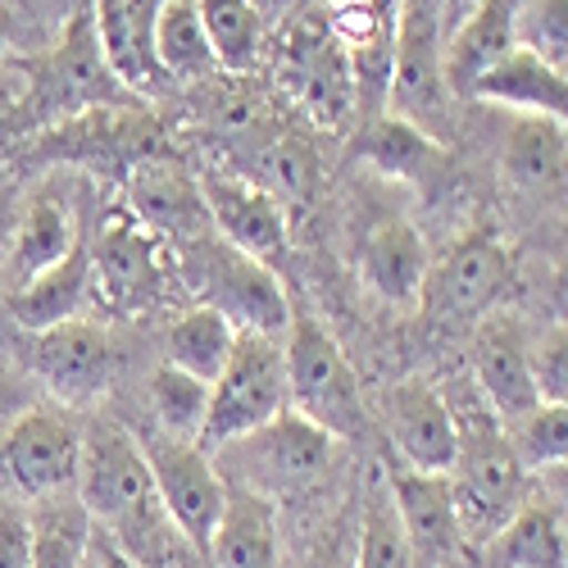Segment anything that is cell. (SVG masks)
<instances>
[{
	"label": "cell",
	"mask_w": 568,
	"mask_h": 568,
	"mask_svg": "<svg viewBox=\"0 0 568 568\" xmlns=\"http://www.w3.org/2000/svg\"><path fill=\"white\" fill-rule=\"evenodd\" d=\"M91 273H101L105 282V292L114 301H132L151 287V277H155V251H151V236L141 232L132 219L114 214L105 219L101 227V251L97 260H91Z\"/></svg>",
	"instance_id": "29"
},
{
	"label": "cell",
	"mask_w": 568,
	"mask_h": 568,
	"mask_svg": "<svg viewBox=\"0 0 568 568\" xmlns=\"http://www.w3.org/2000/svg\"><path fill=\"white\" fill-rule=\"evenodd\" d=\"M359 155L387 178H400V182H423L437 164H442V146L433 132H423L418 123L409 119H396V114H383L373 119L359 136Z\"/></svg>",
	"instance_id": "28"
},
{
	"label": "cell",
	"mask_w": 568,
	"mask_h": 568,
	"mask_svg": "<svg viewBox=\"0 0 568 568\" xmlns=\"http://www.w3.org/2000/svg\"><path fill=\"white\" fill-rule=\"evenodd\" d=\"M287 64H292V87L296 97L318 114V119H342L355 101V73H351V60L342 51V41L323 28H296L292 32V51H287Z\"/></svg>",
	"instance_id": "19"
},
{
	"label": "cell",
	"mask_w": 568,
	"mask_h": 568,
	"mask_svg": "<svg viewBox=\"0 0 568 568\" xmlns=\"http://www.w3.org/2000/svg\"><path fill=\"white\" fill-rule=\"evenodd\" d=\"M160 10L164 0H97V41L105 51V64L132 87H146L160 73L151 55Z\"/></svg>",
	"instance_id": "23"
},
{
	"label": "cell",
	"mask_w": 568,
	"mask_h": 568,
	"mask_svg": "<svg viewBox=\"0 0 568 568\" xmlns=\"http://www.w3.org/2000/svg\"><path fill=\"white\" fill-rule=\"evenodd\" d=\"M333 433H323L318 423H310L305 414H296L292 405L277 418H268L264 428L227 442L219 455H236V468L246 473L251 483H277V487H296L310 483L327 468L333 455Z\"/></svg>",
	"instance_id": "12"
},
{
	"label": "cell",
	"mask_w": 568,
	"mask_h": 568,
	"mask_svg": "<svg viewBox=\"0 0 568 568\" xmlns=\"http://www.w3.org/2000/svg\"><path fill=\"white\" fill-rule=\"evenodd\" d=\"M532 373L541 405H568V318L532 337Z\"/></svg>",
	"instance_id": "37"
},
{
	"label": "cell",
	"mask_w": 568,
	"mask_h": 568,
	"mask_svg": "<svg viewBox=\"0 0 568 568\" xmlns=\"http://www.w3.org/2000/svg\"><path fill=\"white\" fill-rule=\"evenodd\" d=\"M355 568H414V546L387 487L373 491L364 509V524L355 537Z\"/></svg>",
	"instance_id": "34"
},
{
	"label": "cell",
	"mask_w": 568,
	"mask_h": 568,
	"mask_svg": "<svg viewBox=\"0 0 568 568\" xmlns=\"http://www.w3.org/2000/svg\"><path fill=\"white\" fill-rule=\"evenodd\" d=\"M141 450H146L155 500L169 514L173 532L186 546H196V550L210 555L214 528H219L223 505H227V483H223V473L214 468L210 450L196 446V442H169L160 433H151L146 442H141Z\"/></svg>",
	"instance_id": "6"
},
{
	"label": "cell",
	"mask_w": 568,
	"mask_h": 568,
	"mask_svg": "<svg viewBox=\"0 0 568 568\" xmlns=\"http://www.w3.org/2000/svg\"><path fill=\"white\" fill-rule=\"evenodd\" d=\"M483 6V0H437V10H442V28H446V37L473 14V10H478Z\"/></svg>",
	"instance_id": "43"
},
{
	"label": "cell",
	"mask_w": 568,
	"mask_h": 568,
	"mask_svg": "<svg viewBox=\"0 0 568 568\" xmlns=\"http://www.w3.org/2000/svg\"><path fill=\"white\" fill-rule=\"evenodd\" d=\"M287 405H292V396H287V355H282L277 337L242 333L232 346V359L223 364V373L210 387V418H205L201 446L223 450L227 442L264 428V423L277 418Z\"/></svg>",
	"instance_id": "3"
},
{
	"label": "cell",
	"mask_w": 568,
	"mask_h": 568,
	"mask_svg": "<svg viewBox=\"0 0 568 568\" xmlns=\"http://www.w3.org/2000/svg\"><path fill=\"white\" fill-rule=\"evenodd\" d=\"M201 196L210 210V223L223 232L232 251H242L260 264L277 260L287 246V214L268 186L242 178V173H205Z\"/></svg>",
	"instance_id": "13"
},
{
	"label": "cell",
	"mask_w": 568,
	"mask_h": 568,
	"mask_svg": "<svg viewBox=\"0 0 568 568\" xmlns=\"http://www.w3.org/2000/svg\"><path fill=\"white\" fill-rule=\"evenodd\" d=\"M364 282L396 310H409L423 301L433 273V255L428 242L418 236V227H409L405 219H383L368 236H364V255H359Z\"/></svg>",
	"instance_id": "18"
},
{
	"label": "cell",
	"mask_w": 568,
	"mask_h": 568,
	"mask_svg": "<svg viewBox=\"0 0 568 568\" xmlns=\"http://www.w3.org/2000/svg\"><path fill=\"white\" fill-rule=\"evenodd\" d=\"M532 483H537L541 496H550V500L568 514V459H564V464H550V468H537Z\"/></svg>",
	"instance_id": "41"
},
{
	"label": "cell",
	"mask_w": 568,
	"mask_h": 568,
	"mask_svg": "<svg viewBox=\"0 0 568 568\" xmlns=\"http://www.w3.org/2000/svg\"><path fill=\"white\" fill-rule=\"evenodd\" d=\"M0 568H32V514L0 505Z\"/></svg>",
	"instance_id": "39"
},
{
	"label": "cell",
	"mask_w": 568,
	"mask_h": 568,
	"mask_svg": "<svg viewBox=\"0 0 568 568\" xmlns=\"http://www.w3.org/2000/svg\"><path fill=\"white\" fill-rule=\"evenodd\" d=\"M41 405V387L28 368H19L14 359L0 355V433H10L14 423Z\"/></svg>",
	"instance_id": "38"
},
{
	"label": "cell",
	"mask_w": 568,
	"mask_h": 568,
	"mask_svg": "<svg viewBox=\"0 0 568 568\" xmlns=\"http://www.w3.org/2000/svg\"><path fill=\"white\" fill-rule=\"evenodd\" d=\"M6 41H10V14L0 10V55H6Z\"/></svg>",
	"instance_id": "45"
},
{
	"label": "cell",
	"mask_w": 568,
	"mask_h": 568,
	"mask_svg": "<svg viewBox=\"0 0 568 568\" xmlns=\"http://www.w3.org/2000/svg\"><path fill=\"white\" fill-rule=\"evenodd\" d=\"M268 169H273V178L287 186V192H305V182H310V155L301 151V146H277L273 155H268Z\"/></svg>",
	"instance_id": "40"
},
{
	"label": "cell",
	"mask_w": 568,
	"mask_h": 568,
	"mask_svg": "<svg viewBox=\"0 0 568 568\" xmlns=\"http://www.w3.org/2000/svg\"><path fill=\"white\" fill-rule=\"evenodd\" d=\"M73 496L87 509V518H97L105 528L141 524L155 505V483H151V464L141 442L128 437L119 423H105V418L87 423Z\"/></svg>",
	"instance_id": "5"
},
{
	"label": "cell",
	"mask_w": 568,
	"mask_h": 568,
	"mask_svg": "<svg viewBox=\"0 0 568 568\" xmlns=\"http://www.w3.org/2000/svg\"><path fill=\"white\" fill-rule=\"evenodd\" d=\"M91 555V518L78 496L37 500L32 514V568H82Z\"/></svg>",
	"instance_id": "30"
},
{
	"label": "cell",
	"mask_w": 568,
	"mask_h": 568,
	"mask_svg": "<svg viewBox=\"0 0 568 568\" xmlns=\"http://www.w3.org/2000/svg\"><path fill=\"white\" fill-rule=\"evenodd\" d=\"M151 414H155V433L169 442H196L205 433L210 418V383L182 373L178 364H160L151 377Z\"/></svg>",
	"instance_id": "31"
},
{
	"label": "cell",
	"mask_w": 568,
	"mask_h": 568,
	"mask_svg": "<svg viewBox=\"0 0 568 568\" xmlns=\"http://www.w3.org/2000/svg\"><path fill=\"white\" fill-rule=\"evenodd\" d=\"M196 277H201L205 305L227 314L236 323V333L277 337V333L292 327V305H287L282 282L273 277V268L242 255V251H232L227 242H205L201 246Z\"/></svg>",
	"instance_id": "10"
},
{
	"label": "cell",
	"mask_w": 568,
	"mask_h": 568,
	"mask_svg": "<svg viewBox=\"0 0 568 568\" xmlns=\"http://www.w3.org/2000/svg\"><path fill=\"white\" fill-rule=\"evenodd\" d=\"M518 51L568 73V0H518Z\"/></svg>",
	"instance_id": "35"
},
{
	"label": "cell",
	"mask_w": 568,
	"mask_h": 568,
	"mask_svg": "<svg viewBox=\"0 0 568 568\" xmlns=\"http://www.w3.org/2000/svg\"><path fill=\"white\" fill-rule=\"evenodd\" d=\"M37 387L51 392L60 405H91L101 400L119 377L114 337L91 318H69L45 333H32V368Z\"/></svg>",
	"instance_id": "7"
},
{
	"label": "cell",
	"mask_w": 568,
	"mask_h": 568,
	"mask_svg": "<svg viewBox=\"0 0 568 568\" xmlns=\"http://www.w3.org/2000/svg\"><path fill=\"white\" fill-rule=\"evenodd\" d=\"M509 282V251L491 227H473L468 236L433 264L418 310L437 323H473L483 318Z\"/></svg>",
	"instance_id": "8"
},
{
	"label": "cell",
	"mask_w": 568,
	"mask_h": 568,
	"mask_svg": "<svg viewBox=\"0 0 568 568\" xmlns=\"http://www.w3.org/2000/svg\"><path fill=\"white\" fill-rule=\"evenodd\" d=\"M196 10H201L219 69L251 73L260 60V41H264V19L255 0H196Z\"/></svg>",
	"instance_id": "33"
},
{
	"label": "cell",
	"mask_w": 568,
	"mask_h": 568,
	"mask_svg": "<svg viewBox=\"0 0 568 568\" xmlns=\"http://www.w3.org/2000/svg\"><path fill=\"white\" fill-rule=\"evenodd\" d=\"M387 105L396 119L418 123L423 132H442L450 87H446V28L437 0H400L392 37V78Z\"/></svg>",
	"instance_id": "4"
},
{
	"label": "cell",
	"mask_w": 568,
	"mask_h": 568,
	"mask_svg": "<svg viewBox=\"0 0 568 568\" xmlns=\"http://www.w3.org/2000/svg\"><path fill=\"white\" fill-rule=\"evenodd\" d=\"M387 491L396 500V514L409 532L414 559H446L459 546V524H455V496L446 473H423L387 455Z\"/></svg>",
	"instance_id": "15"
},
{
	"label": "cell",
	"mask_w": 568,
	"mask_h": 568,
	"mask_svg": "<svg viewBox=\"0 0 568 568\" xmlns=\"http://www.w3.org/2000/svg\"><path fill=\"white\" fill-rule=\"evenodd\" d=\"M468 373L505 428L524 423L541 405L537 373H532V337H528V327L509 314H483L478 318Z\"/></svg>",
	"instance_id": "11"
},
{
	"label": "cell",
	"mask_w": 568,
	"mask_h": 568,
	"mask_svg": "<svg viewBox=\"0 0 568 568\" xmlns=\"http://www.w3.org/2000/svg\"><path fill=\"white\" fill-rule=\"evenodd\" d=\"M446 478H450L455 524H459L464 546H491L509 528V518L524 509V500L532 496V473L518 459L505 423L464 433L459 459Z\"/></svg>",
	"instance_id": "1"
},
{
	"label": "cell",
	"mask_w": 568,
	"mask_h": 568,
	"mask_svg": "<svg viewBox=\"0 0 568 568\" xmlns=\"http://www.w3.org/2000/svg\"><path fill=\"white\" fill-rule=\"evenodd\" d=\"M514 51H518V0H483V6L446 37L450 97H473V87Z\"/></svg>",
	"instance_id": "17"
},
{
	"label": "cell",
	"mask_w": 568,
	"mask_h": 568,
	"mask_svg": "<svg viewBox=\"0 0 568 568\" xmlns=\"http://www.w3.org/2000/svg\"><path fill=\"white\" fill-rule=\"evenodd\" d=\"M78 455H82V428L45 405L28 409L10 433H0V468H6L10 487H19L32 500L73 496Z\"/></svg>",
	"instance_id": "9"
},
{
	"label": "cell",
	"mask_w": 568,
	"mask_h": 568,
	"mask_svg": "<svg viewBox=\"0 0 568 568\" xmlns=\"http://www.w3.org/2000/svg\"><path fill=\"white\" fill-rule=\"evenodd\" d=\"M214 568H282V537L273 505L251 487H227V505L210 541Z\"/></svg>",
	"instance_id": "21"
},
{
	"label": "cell",
	"mask_w": 568,
	"mask_h": 568,
	"mask_svg": "<svg viewBox=\"0 0 568 568\" xmlns=\"http://www.w3.org/2000/svg\"><path fill=\"white\" fill-rule=\"evenodd\" d=\"M333 6H337V10H346V6H364V0H333Z\"/></svg>",
	"instance_id": "46"
},
{
	"label": "cell",
	"mask_w": 568,
	"mask_h": 568,
	"mask_svg": "<svg viewBox=\"0 0 568 568\" xmlns=\"http://www.w3.org/2000/svg\"><path fill=\"white\" fill-rule=\"evenodd\" d=\"M78 246L82 242H78V223H73L69 205L60 196H37L23 210V219L10 236V251L0 255V268H6V277H10V292L23 287V282H32V277H41L45 268L64 264Z\"/></svg>",
	"instance_id": "20"
},
{
	"label": "cell",
	"mask_w": 568,
	"mask_h": 568,
	"mask_svg": "<svg viewBox=\"0 0 568 568\" xmlns=\"http://www.w3.org/2000/svg\"><path fill=\"white\" fill-rule=\"evenodd\" d=\"M509 442L518 459L528 464V473L564 464L568 459V405H537L524 423L509 428Z\"/></svg>",
	"instance_id": "36"
},
{
	"label": "cell",
	"mask_w": 568,
	"mask_h": 568,
	"mask_svg": "<svg viewBox=\"0 0 568 568\" xmlns=\"http://www.w3.org/2000/svg\"><path fill=\"white\" fill-rule=\"evenodd\" d=\"M128 201H132V214L141 223H151L160 232H173V236H196L210 227V210H205V196H201V182L186 178L182 164H173L169 155H146L141 164H132L128 173Z\"/></svg>",
	"instance_id": "16"
},
{
	"label": "cell",
	"mask_w": 568,
	"mask_h": 568,
	"mask_svg": "<svg viewBox=\"0 0 568 568\" xmlns=\"http://www.w3.org/2000/svg\"><path fill=\"white\" fill-rule=\"evenodd\" d=\"M314 568H355V546H351L346 537L333 541V546H327V555H318Z\"/></svg>",
	"instance_id": "44"
},
{
	"label": "cell",
	"mask_w": 568,
	"mask_h": 568,
	"mask_svg": "<svg viewBox=\"0 0 568 568\" xmlns=\"http://www.w3.org/2000/svg\"><path fill=\"white\" fill-rule=\"evenodd\" d=\"M82 568H97V559H91V555H87V564H82Z\"/></svg>",
	"instance_id": "47"
},
{
	"label": "cell",
	"mask_w": 568,
	"mask_h": 568,
	"mask_svg": "<svg viewBox=\"0 0 568 568\" xmlns=\"http://www.w3.org/2000/svg\"><path fill=\"white\" fill-rule=\"evenodd\" d=\"M473 101H491V105H509L524 114H541L559 128H568V73L541 64L528 51H514L509 60H500L478 87H473Z\"/></svg>",
	"instance_id": "22"
},
{
	"label": "cell",
	"mask_w": 568,
	"mask_h": 568,
	"mask_svg": "<svg viewBox=\"0 0 568 568\" xmlns=\"http://www.w3.org/2000/svg\"><path fill=\"white\" fill-rule=\"evenodd\" d=\"M392 455L423 473H450L459 459V433L446 409V396L428 377H405L387 400Z\"/></svg>",
	"instance_id": "14"
},
{
	"label": "cell",
	"mask_w": 568,
	"mask_h": 568,
	"mask_svg": "<svg viewBox=\"0 0 568 568\" xmlns=\"http://www.w3.org/2000/svg\"><path fill=\"white\" fill-rule=\"evenodd\" d=\"M151 55H155V69L178 82H196L219 69L196 0H164V10L155 19V37H151Z\"/></svg>",
	"instance_id": "26"
},
{
	"label": "cell",
	"mask_w": 568,
	"mask_h": 568,
	"mask_svg": "<svg viewBox=\"0 0 568 568\" xmlns=\"http://www.w3.org/2000/svg\"><path fill=\"white\" fill-rule=\"evenodd\" d=\"M91 559H97V568H136V559L110 541V532H91Z\"/></svg>",
	"instance_id": "42"
},
{
	"label": "cell",
	"mask_w": 568,
	"mask_h": 568,
	"mask_svg": "<svg viewBox=\"0 0 568 568\" xmlns=\"http://www.w3.org/2000/svg\"><path fill=\"white\" fill-rule=\"evenodd\" d=\"M87 282H91V251L78 246L64 264L45 268L41 277H32V282H23V287L6 292V305H10L19 327H28V333H45V327L78 318L82 296H87Z\"/></svg>",
	"instance_id": "25"
},
{
	"label": "cell",
	"mask_w": 568,
	"mask_h": 568,
	"mask_svg": "<svg viewBox=\"0 0 568 568\" xmlns=\"http://www.w3.org/2000/svg\"><path fill=\"white\" fill-rule=\"evenodd\" d=\"M282 355H287L292 409L333 437H359L368 423L364 392H359V377H355L351 359L342 355V346L327 337V327H318L310 314H296L287 327Z\"/></svg>",
	"instance_id": "2"
},
{
	"label": "cell",
	"mask_w": 568,
	"mask_h": 568,
	"mask_svg": "<svg viewBox=\"0 0 568 568\" xmlns=\"http://www.w3.org/2000/svg\"><path fill=\"white\" fill-rule=\"evenodd\" d=\"M236 337H242V333H236V323H232L227 314H219V310H210V305H196V310H186V314L169 327L164 359L214 387V377H219L223 364L232 359Z\"/></svg>",
	"instance_id": "27"
},
{
	"label": "cell",
	"mask_w": 568,
	"mask_h": 568,
	"mask_svg": "<svg viewBox=\"0 0 568 568\" xmlns=\"http://www.w3.org/2000/svg\"><path fill=\"white\" fill-rule=\"evenodd\" d=\"M491 550L500 568H568V514L532 487V496L491 541Z\"/></svg>",
	"instance_id": "24"
},
{
	"label": "cell",
	"mask_w": 568,
	"mask_h": 568,
	"mask_svg": "<svg viewBox=\"0 0 568 568\" xmlns=\"http://www.w3.org/2000/svg\"><path fill=\"white\" fill-rule=\"evenodd\" d=\"M568 169V128L541 119V114H524L509 128L505 141V173L518 186H550L559 173Z\"/></svg>",
	"instance_id": "32"
}]
</instances>
